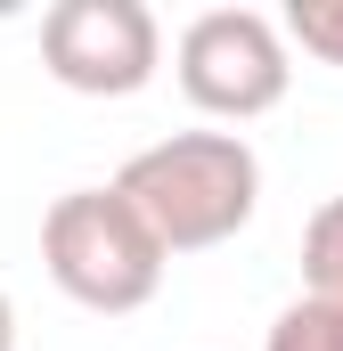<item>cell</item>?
Instances as JSON below:
<instances>
[{
	"instance_id": "1",
	"label": "cell",
	"mask_w": 343,
	"mask_h": 351,
	"mask_svg": "<svg viewBox=\"0 0 343 351\" xmlns=\"http://www.w3.org/2000/svg\"><path fill=\"white\" fill-rule=\"evenodd\" d=\"M115 188L139 204V221L164 237V254H204L229 245L261 204V156L237 131H172L156 147H139Z\"/></svg>"
},
{
	"instance_id": "2",
	"label": "cell",
	"mask_w": 343,
	"mask_h": 351,
	"mask_svg": "<svg viewBox=\"0 0 343 351\" xmlns=\"http://www.w3.org/2000/svg\"><path fill=\"white\" fill-rule=\"evenodd\" d=\"M164 237L139 221V204L123 188H66L41 213V269L58 278V294H74L82 311H139L164 286Z\"/></svg>"
},
{
	"instance_id": "3",
	"label": "cell",
	"mask_w": 343,
	"mask_h": 351,
	"mask_svg": "<svg viewBox=\"0 0 343 351\" xmlns=\"http://www.w3.org/2000/svg\"><path fill=\"white\" fill-rule=\"evenodd\" d=\"M286 82H294L286 33L261 8H204V16H188V33H180V90H188V106H204L221 123H254V114H270L286 98Z\"/></svg>"
},
{
	"instance_id": "4",
	"label": "cell",
	"mask_w": 343,
	"mask_h": 351,
	"mask_svg": "<svg viewBox=\"0 0 343 351\" xmlns=\"http://www.w3.org/2000/svg\"><path fill=\"white\" fill-rule=\"evenodd\" d=\"M41 66L82 98H131L164 66V25L147 0H58L41 16Z\"/></svg>"
},
{
	"instance_id": "5",
	"label": "cell",
	"mask_w": 343,
	"mask_h": 351,
	"mask_svg": "<svg viewBox=\"0 0 343 351\" xmlns=\"http://www.w3.org/2000/svg\"><path fill=\"white\" fill-rule=\"evenodd\" d=\"M303 286H311L303 302H319L343 335V196H327L311 213V229H303Z\"/></svg>"
},
{
	"instance_id": "6",
	"label": "cell",
	"mask_w": 343,
	"mask_h": 351,
	"mask_svg": "<svg viewBox=\"0 0 343 351\" xmlns=\"http://www.w3.org/2000/svg\"><path fill=\"white\" fill-rule=\"evenodd\" d=\"M286 33H294L319 66H343V0H294V8H286Z\"/></svg>"
},
{
	"instance_id": "7",
	"label": "cell",
	"mask_w": 343,
	"mask_h": 351,
	"mask_svg": "<svg viewBox=\"0 0 343 351\" xmlns=\"http://www.w3.org/2000/svg\"><path fill=\"white\" fill-rule=\"evenodd\" d=\"M261 351H343V335H335V319H327L319 302H286V311L270 319V343Z\"/></svg>"
},
{
	"instance_id": "8",
	"label": "cell",
	"mask_w": 343,
	"mask_h": 351,
	"mask_svg": "<svg viewBox=\"0 0 343 351\" xmlns=\"http://www.w3.org/2000/svg\"><path fill=\"white\" fill-rule=\"evenodd\" d=\"M0 351H16V302H8V286H0Z\"/></svg>"
}]
</instances>
